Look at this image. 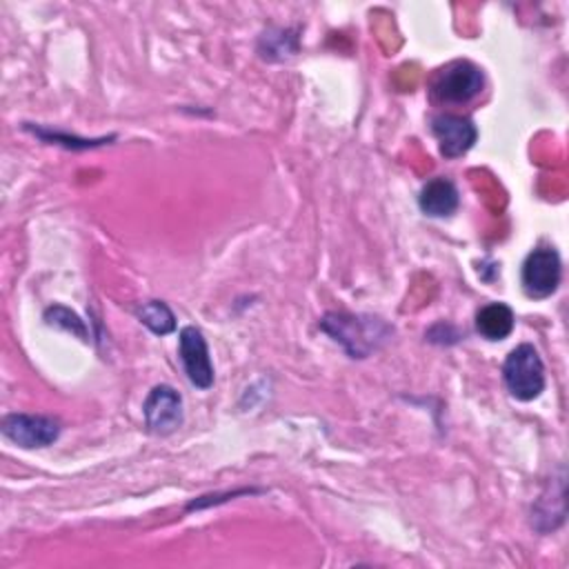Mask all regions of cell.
I'll list each match as a JSON object with an SVG mask.
<instances>
[{
    "mask_svg": "<svg viewBox=\"0 0 569 569\" xmlns=\"http://www.w3.org/2000/svg\"><path fill=\"white\" fill-rule=\"evenodd\" d=\"M502 378L516 400L529 402L538 398L545 389V365L536 347L522 342L511 349L502 365Z\"/></svg>",
    "mask_w": 569,
    "mask_h": 569,
    "instance_id": "cell-2",
    "label": "cell"
},
{
    "mask_svg": "<svg viewBox=\"0 0 569 569\" xmlns=\"http://www.w3.org/2000/svg\"><path fill=\"white\" fill-rule=\"evenodd\" d=\"M180 360L187 378L198 389H209L213 385V365L209 358V347L198 327H182L180 331Z\"/></svg>",
    "mask_w": 569,
    "mask_h": 569,
    "instance_id": "cell-7",
    "label": "cell"
},
{
    "mask_svg": "<svg viewBox=\"0 0 569 569\" xmlns=\"http://www.w3.org/2000/svg\"><path fill=\"white\" fill-rule=\"evenodd\" d=\"M322 331H327L336 342H340L351 358H365L376 349L378 340H385L389 327L378 318H362L351 313L331 311L320 320Z\"/></svg>",
    "mask_w": 569,
    "mask_h": 569,
    "instance_id": "cell-1",
    "label": "cell"
},
{
    "mask_svg": "<svg viewBox=\"0 0 569 569\" xmlns=\"http://www.w3.org/2000/svg\"><path fill=\"white\" fill-rule=\"evenodd\" d=\"M2 433L22 449H40L58 440L60 425L49 416L9 413L2 420Z\"/></svg>",
    "mask_w": 569,
    "mask_h": 569,
    "instance_id": "cell-5",
    "label": "cell"
},
{
    "mask_svg": "<svg viewBox=\"0 0 569 569\" xmlns=\"http://www.w3.org/2000/svg\"><path fill=\"white\" fill-rule=\"evenodd\" d=\"M516 316L505 302H489L476 313V329L487 340H502L513 331Z\"/></svg>",
    "mask_w": 569,
    "mask_h": 569,
    "instance_id": "cell-10",
    "label": "cell"
},
{
    "mask_svg": "<svg viewBox=\"0 0 569 569\" xmlns=\"http://www.w3.org/2000/svg\"><path fill=\"white\" fill-rule=\"evenodd\" d=\"M458 189L451 180L447 178H433L429 180L418 196V204L422 209V213L431 216V218H445L451 216L458 209Z\"/></svg>",
    "mask_w": 569,
    "mask_h": 569,
    "instance_id": "cell-9",
    "label": "cell"
},
{
    "mask_svg": "<svg viewBox=\"0 0 569 569\" xmlns=\"http://www.w3.org/2000/svg\"><path fill=\"white\" fill-rule=\"evenodd\" d=\"M482 84L485 78L480 67L469 60H453L436 73L431 82V93L440 102L462 104L476 98L482 91Z\"/></svg>",
    "mask_w": 569,
    "mask_h": 569,
    "instance_id": "cell-3",
    "label": "cell"
},
{
    "mask_svg": "<svg viewBox=\"0 0 569 569\" xmlns=\"http://www.w3.org/2000/svg\"><path fill=\"white\" fill-rule=\"evenodd\" d=\"M136 316L138 320L149 327L153 333L158 336H164V333H171L176 329V316L173 311L162 302V300H149V302H142L138 309H136Z\"/></svg>",
    "mask_w": 569,
    "mask_h": 569,
    "instance_id": "cell-11",
    "label": "cell"
},
{
    "mask_svg": "<svg viewBox=\"0 0 569 569\" xmlns=\"http://www.w3.org/2000/svg\"><path fill=\"white\" fill-rule=\"evenodd\" d=\"M560 276H562V264H560L558 251L551 247H538L525 258L520 282L529 298L540 300L551 296L558 289Z\"/></svg>",
    "mask_w": 569,
    "mask_h": 569,
    "instance_id": "cell-4",
    "label": "cell"
},
{
    "mask_svg": "<svg viewBox=\"0 0 569 569\" xmlns=\"http://www.w3.org/2000/svg\"><path fill=\"white\" fill-rule=\"evenodd\" d=\"M431 131L440 144V153L445 158H458V156L467 153L478 138L476 124L469 118L456 116V113L436 116L431 122Z\"/></svg>",
    "mask_w": 569,
    "mask_h": 569,
    "instance_id": "cell-8",
    "label": "cell"
},
{
    "mask_svg": "<svg viewBox=\"0 0 569 569\" xmlns=\"http://www.w3.org/2000/svg\"><path fill=\"white\" fill-rule=\"evenodd\" d=\"M44 320H47V325H53V327H58V329H64V331H69V333H73V336L87 340V327H84V322L80 320V316L73 313L71 309L62 307V305L49 307V309L44 311Z\"/></svg>",
    "mask_w": 569,
    "mask_h": 569,
    "instance_id": "cell-12",
    "label": "cell"
},
{
    "mask_svg": "<svg viewBox=\"0 0 569 569\" xmlns=\"http://www.w3.org/2000/svg\"><path fill=\"white\" fill-rule=\"evenodd\" d=\"M142 416L147 422V429L156 436L173 433L182 425V398L180 393L169 385H158L149 391Z\"/></svg>",
    "mask_w": 569,
    "mask_h": 569,
    "instance_id": "cell-6",
    "label": "cell"
}]
</instances>
